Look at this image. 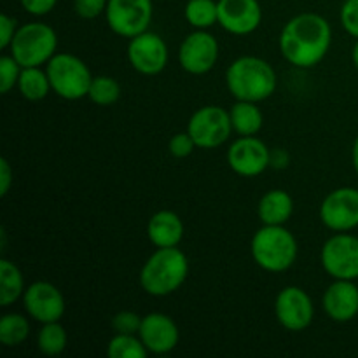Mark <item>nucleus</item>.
Returning a JSON list of instances; mask_svg holds the SVG:
<instances>
[{"label":"nucleus","instance_id":"obj_38","mask_svg":"<svg viewBox=\"0 0 358 358\" xmlns=\"http://www.w3.org/2000/svg\"><path fill=\"white\" fill-rule=\"evenodd\" d=\"M352 163H353V170H355V173L358 175V135L352 147Z\"/></svg>","mask_w":358,"mask_h":358},{"label":"nucleus","instance_id":"obj_14","mask_svg":"<svg viewBox=\"0 0 358 358\" xmlns=\"http://www.w3.org/2000/svg\"><path fill=\"white\" fill-rule=\"evenodd\" d=\"M21 303L28 317L38 324L59 322L65 315V297L51 282L38 280L30 283L21 297Z\"/></svg>","mask_w":358,"mask_h":358},{"label":"nucleus","instance_id":"obj_20","mask_svg":"<svg viewBox=\"0 0 358 358\" xmlns=\"http://www.w3.org/2000/svg\"><path fill=\"white\" fill-rule=\"evenodd\" d=\"M257 215L264 226H285L294 215V199L283 189H271L257 205Z\"/></svg>","mask_w":358,"mask_h":358},{"label":"nucleus","instance_id":"obj_10","mask_svg":"<svg viewBox=\"0 0 358 358\" xmlns=\"http://www.w3.org/2000/svg\"><path fill=\"white\" fill-rule=\"evenodd\" d=\"M275 317L285 331H306L315 318V304L310 294L296 285L282 289L275 301Z\"/></svg>","mask_w":358,"mask_h":358},{"label":"nucleus","instance_id":"obj_22","mask_svg":"<svg viewBox=\"0 0 358 358\" xmlns=\"http://www.w3.org/2000/svg\"><path fill=\"white\" fill-rule=\"evenodd\" d=\"M27 290L24 278L21 269L9 259L0 261V304L3 308H9L21 299Z\"/></svg>","mask_w":358,"mask_h":358},{"label":"nucleus","instance_id":"obj_11","mask_svg":"<svg viewBox=\"0 0 358 358\" xmlns=\"http://www.w3.org/2000/svg\"><path fill=\"white\" fill-rule=\"evenodd\" d=\"M126 55L133 70L142 76H157L166 69L170 59V51L164 38L149 30L129 38Z\"/></svg>","mask_w":358,"mask_h":358},{"label":"nucleus","instance_id":"obj_13","mask_svg":"<svg viewBox=\"0 0 358 358\" xmlns=\"http://www.w3.org/2000/svg\"><path fill=\"white\" fill-rule=\"evenodd\" d=\"M219 59V42L210 31L194 30L178 48V63L191 76H205Z\"/></svg>","mask_w":358,"mask_h":358},{"label":"nucleus","instance_id":"obj_8","mask_svg":"<svg viewBox=\"0 0 358 358\" xmlns=\"http://www.w3.org/2000/svg\"><path fill=\"white\" fill-rule=\"evenodd\" d=\"M152 16V0H108L105 10L108 28L124 38H133L149 30Z\"/></svg>","mask_w":358,"mask_h":358},{"label":"nucleus","instance_id":"obj_29","mask_svg":"<svg viewBox=\"0 0 358 358\" xmlns=\"http://www.w3.org/2000/svg\"><path fill=\"white\" fill-rule=\"evenodd\" d=\"M23 66L14 59L13 55H3L0 58V93L7 94L10 90L17 87Z\"/></svg>","mask_w":358,"mask_h":358},{"label":"nucleus","instance_id":"obj_4","mask_svg":"<svg viewBox=\"0 0 358 358\" xmlns=\"http://www.w3.org/2000/svg\"><path fill=\"white\" fill-rule=\"evenodd\" d=\"M252 259L268 273H283L294 266L299 254L296 236L285 226H264L254 234L250 243Z\"/></svg>","mask_w":358,"mask_h":358},{"label":"nucleus","instance_id":"obj_32","mask_svg":"<svg viewBox=\"0 0 358 358\" xmlns=\"http://www.w3.org/2000/svg\"><path fill=\"white\" fill-rule=\"evenodd\" d=\"M108 0H73V10L83 20H96L105 14Z\"/></svg>","mask_w":358,"mask_h":358},{"label":"nucleus","instance_id":"obj_5","mask_svg":"<svg viewBox=\"0 0 358 358\" xmlns=\"http://www.w3.org/2000/svg\"><path fill=\"white\" fill-rule=\"evenodd\" d=\"M9 49L23 69L48 65L58 49V35L48 23L31 21L17 28Z\"/></svg>","mask_w":358,"mask_h":358},{"label":"nucleus","instance_id":"obj_17","mask_svg":"<svg viewBox=\"0 0 358 358\" xmlns=\"http://www.w3.org/2000/svg\"><path fill=\"white\" fill-rule=\"evenodd\" d=\"M138 336L149 353H154V355H166L173 352L180 341L178 325L175 324L173 318L159 311H154L142 318Z\"/></svg>","mask_w":358,"mask_h":358},{"label":"nucleus","instance_id":"obj_9","mask_svg":"<svg viewBox=\"0 0 358 358\" xmlns=\"http://www.w3.org/2000/svg\"><path fill=\"white\" fill-rule=\"evenodd\" d=\"M320 262L332 280H358V236L332 234L322 247Z\"/></svg>","mask_w":358,"mask_h":358},{"label":"nucleus","instance_id":"obj_25","mask_svg":"<svg viewBox=\"0 0 358 358\" xmlns=\"http://www.w3.org/2000/svg\"><path fill=\"white\" fill-rule=\"evenodd\" d=\"M69 345V334L59 322L42 324L37 332V348L45 357H58L65 352Z\"/></svg>","mask_w":358,"mask_h":358},{"label":"nucleus","instance_id":"obj_28","mask_svg":"<svg viewBox=\"0 0 358 358\" xmlns=\"http://www.w3.org/2000/svg\"><path fill=\"white\" fill-rule=\"evenodd\" d=\"M87 98L94 105L100 107H110L121 98V84L110 76H98L93 77V83L90 86Z\"/></svg>","mask_w":358,"mask_h":358},{"label":"nucleus","instance_id":"obj_26","mask_svg":"<svg viewBox=\"0 0 358 358\" xmlns=\"http://www.w3.org/2000/svg\"><path fill=\"white\" fill-rule=\"evenodd\" d=\"M30 322L21 313H7L0 320V343L7 348L23 345L30 336Z\"/></svg>","mask_w":358,"mask_h":358},{"label":"nucleus","instance_id":"obj_1","mask_svg":"<svg viewBox=\"0 0 358 358\" xmlns=\"http://www.w3.org/2000/svg\"><path fill=\"white\" fill-rule=\"evenodd\" d=\"M280 52L296 69H313L324 62L332 45V27L317 13L290 17L278 38Z\"/></svg>","mask_w":358,"mask_h":358},{"label":"nucleus","instance_id":"obj_19","mask_svg":"<svg viewBox=\"0 0 358 358\" xmlns=\"http://www.w3.org/2000/svg\"><path fill=\"white\" fill-rule=\"evenodd\" d=\"M147 238L156 248L178 247L184 238V222L171 210H159L147 222Z\"/></svg>","mask_w":358,"mask_h":358},{"label":"nucleus","instance_id":"obj_37","mask_svg":"<svg viewBox=\"0 0 358 358\" xmlns=\"http://www.w3.org/2000/svg\"><path fill=\"white\" fill-rule=\"evenodd\" d=\"M290 164V154L285 149H271V156H269V168L275 170H285Z\"/></svg>","mask_w":358,"mask_h":358},{"label":"nucleus","instance_id":"obj_27","mask_svg":"<svg viewBox=\"0 0 358 358\" xmlns=\"http://www.w3.org/2000/svg\"><path fill=\"white\" fill-rule=\"evenodd\" d=\"M108 358H147L149 350L145 348L138 334H115L107 345Z\"/></svg>","mask_w":358,"mask_h":358},{"label":"nucleus","instance_id":"obj_31","mask_svg":"<svg viewBox=\"0 0 358 358\" xmlns=\"http://www.w3.org/2000/svg\"><path fill=\"white\" fill-rule=\"evenodd\" d=\"M341 27L353 38H358V0H345L339 10Z\"/></svg>","mask_w":358,"mask_h":358},{"label":"nucleus","instance_id":"obj_2","mask_svg":"<svg viewBox=\"0 0 358 358\" xmlns=\"http://www.w3.org/2000/svg\"><path fill=\"white\" fill-rule=\"evenodd\" d=\"M226 86L234 100L261 103L275 94L278 76L266 59L259 56H240L227 66Z\"/></svg>","mask_w":358,"mask_h":358},{"label":"nucleus","instance_id":"obj_16","mask_svg":"<svg viewBox=\"0 0 358 358\" xmlns=\"http://www.w3.org/2000/svg\"><path fill=\"white\" fill-rule=\"evenodd\" d=\"M219 24L231 35L245 37L261 27L262 7L259 0H217Z\"/></svg>","mask_w":358,"mask_h":358},{"label":"nucleus","instance_id":"obj_21","mask_svg":"<svg viewBox=\"0 0 358 358\" xmlns=\"http://www.w3.org/2000/svg\"><path fill=\"white\" fill-rule=\"evenodd\" d=\"M233 131L240 136H254L264 126V115L262 110L254 101L236 100L229 110Z\"/></svg>","mask_w":358,"mask_h":358},{"label":"nucleus","instance_id":"obj_33","mask_svg":"<svg viewBox=\"0 0 358 358\" xmlns=\"http://www.w3.org/2000/svg\"><path fill=\"white\" fill-rule=\"evenodd\" d=\"M194 149H196V143L187 131L173 135L171 136L170 143H168V150H170V154L173 157H178V159H184V157L191 156Z\"/></svg>","mask_w":358,"mask_h":358},{"label":"nucleus","instance_id":"obj_18","mask_svg":"<svg viewBox=\"0 0 358 358\" xmlns=\"http://www.w3.org/2000/svg\"><path fill=\"white\" fill-rule=\"evenodd\" d=\"M322 306L332 322H352L358 315V285L355 280H334L325 289Z\"/></svg>","mask_w":358,"mask_h":358},{"label":"nucleus","instance_id":"obj_12","mask_svg":"<svg viewBox=\"0 0 358 358\" xmlns=\"http://www.w3.org/2000/svg\"><path fill=\"white\" fill-rule=\"evenodd\" d=\"M320 220L334 233H350L358 227V189L339 187L329 192L320 205Z\"/></svg>","mask_w":358,"mask_h":358},{"label":"nucleus","instance_id":"obj_6","mask_svg":"<svg viewBox=\"0 0 358 358\" xmlns=\"http://www.w3.org/2000/svg\"><path fill=\"white\" fill-rule=\"evenodd\" d=\"M45 72L51 80L52 91L63 100L76 101L90 93L93 73L79 56L56 52L45 65Z\"/></svg>","mask_w":358,"mask_h":358},{"label":"nucleus","instance_id":"obj_24","mask_svg":"<svg viewBox=\"0 0 358 358\" xmlns=\"http://www.w3.org/2000/svg\"><path fill=\"white\" fill-rule=\"evenodd\" d=\"M184 16L194 30H208L213 24L219 23V2L215 0H187Z\"/></svg>","mask_w":358,"mask_h":358},{"label":"nucleus","instance_id":"obj_35","mask_svg":"<svg viewBox=\"0 0 358 358\" xmlns=\"http://www.w3.org/2000/svg\"><path fill=\"white\" fill-rule=\"evenodd\" d=\"M21 7L27 10L31 16H45V14L52 13L58 0H20Z\"/></svg>","mask_w":358,"mask_h":358},{"label":"nucleus","instance_id":"obj_39","mask_svg":"<svg viewBox=\"0 0 358 358\" xmlns=\"http://www.w3.org/2000/svg\"><path fill=\"white\" fill-rule=\"evenodd\" d=\"M352 62H353V65H355V69L358 70V38H357L355 45H353V49H352Z\"/></svg>","mask_w":358,"mask_h":358},{"label":"nucleus","instance_id":"obj_23","mask_svg":"<svg viewBox=\"0 0 358 358\" xmlns=\"http://www.w3.org/2000/svg\"><path fill=\"white\" fill-rule=\"evenodd\" d=\"M17 90L21 96L28 101H41L52 91L51 80L42 66H28L21 70Z\"/></svg>","mask_w":358,"mask_h":358},{"label":"nucleus","instance_id":"obj_34","mask_svg":"<svg viewBox=\"0 0 358 358\" xmlns=\"http://www.w3.org/2000/svg\"><path fill=\"white\" fill-rule=\"evenodd\" d=\"M17 21L9 14L0 16V48L9 49L13 44V38L17 31Z\"/></svg>","mask_w":358,"mask_h":358},{"label":"nucleus","instance_id":"obj_36","mask_svg":"<svg viewBox=\"0 0 358 358\" xmlns=\"http://www.w3.org/2000/svg\"><path fill=\"white\" fill-rule=\"evenodd\" d=\"M14 180V173L13 168H10L9 161L6 157L0 159V196H7V192L10 191V185H13Z\"/></svg>","mask_w":358,"mask_h":358},{"label":"nucleus","instance_id":"obj_15","mask_svg":"<svg viewBox=\"0 0 358 358\" xmlns=\"http://www.w3.org/2000/svg\"><path fill=\"white\" fill-rule=\"evenodd\" d=\"M271 149L257 136H238L227 149V164L236 175L254 178L269 168Z\"/></svg>","mask_w":358,"mask_h":358},{"label":"nucleus","instance_id":"obj_7","mask_svg":"<svg viewBox=\"0 0 358 358\" xmlns=\"http://www.w3.org/2000/svg\"><path fill=\"white\" fill-rule=\"evenodd\" d=\"M187 133L198 149H217L224 145L233 133L229 112L219 105H205L191 115Z\"/></svg>","mask_w":358,"mask_h":358},{"label":"nucleus","instance_id":"obj_30","mask_svg":"<svg viewBox=\"0 0 358 358\" xmlns=\"http://www.w3.org/2000/svg\"><path fill=\"white\" fill-rule=\"evenodd\" d=\"M142 318L135 311L122 310L112 317V329L115 334H138Z\"/></svg>","mask_w":358,"mask_h":358},{"label":"nucleus","instance_id":"obj_3","mask_svg":"<svg viewBox=\"0 0 358 358\" xmlns=\"http://www.w3.org/2000/svg\"><path fill=\"white\" fill-rule=\"evenodd\" d=\"M189 276V259L178 247L156 248L140 269V287L152 297H166L182 289Z\"/></svg>","mask_w":358,"mask_h":358}]
</instances>
